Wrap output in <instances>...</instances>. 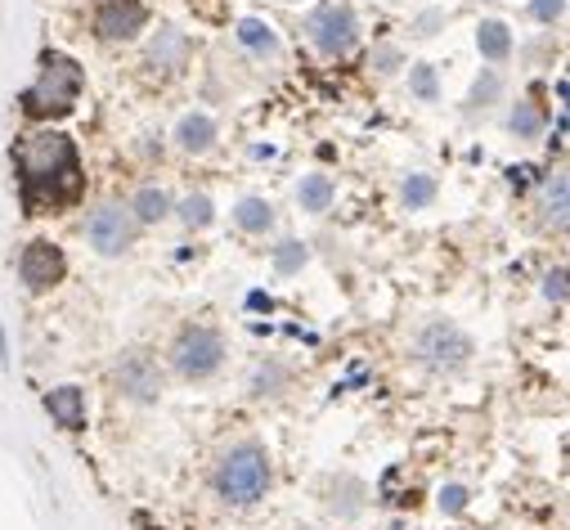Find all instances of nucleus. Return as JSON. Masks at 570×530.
Returning a JSON list of instances; mask_svg holds the SVG:
<instances>
[{
  "mask_svg": "<svg viewBox=\"0 0 570 530\" xmlns=\"http://www.w3.org/2000/svg\"><path fill=\"white\" fill-rule=\"evenodd\" d=\"M297 203H302L306 212H328V207H333V180H328V176H306V180L297 185Z\"/></svg>",
  "mask_w": 570,
  "mask_h": 530,
  "instance_id": "nucleus-15",
  "label": "nucleus"
},
{
  "mask_svg": "<svg viewBox=\"0 0 570 530\" xmlns=\"http://www.w3.org/2000/svg\"><path fill=\"white\" fill-rule=\"evenodd\" d=\"M185 59H189V41H185V32L163 28V32H158V41L149 46V63H154L158 72H176Z\"/></svg>",
  "mask_w": 570,
  "mask_h": 530,
  "instance_id": "nucleus-13",
  "label": "nucleus"
},
{
  "mask_svg": "<svg viewBox=\"0 0 570 530\" xmlns=\"http://www.w3.org/2000/svg\"><path fill=\"white\" fill-rule=\"evenodd\" d=\"M14 167H19V194L23 207L37 212H63L81 198V158L77 145L63 130H32L14 145Z\"/></svg>",
  "mask_w": 570,
  "mask_h": 530,
  "instance_id": "nucleus-1",
  "label": "nucleus"
},
{
  "mask_svg": "<svg viewBox=\"0 0 570 530\" xmlns=\"http://www.w3.org/2000/svg\"><path fill=\"white\" fill-rule=\"evenodd\" d=\"M265 490H269V459H265L261 445L243 441V445L220 454V463H216V494L225 503L243 508V503H256Z\"/></svg>",
  "mask_w": 570,
  "mask_h": 530,
  "instance_id": "nucleus-3",
  "label": "nucleus"
},
{
  "mask_svg": "<svg viewBox=\"0 0 570 530\" xmlns=\"http://www.w3.org/2000/svg\"><path fill=\"white\" fill-rule=\"evenodd\" d=\"M180 216H185L189 225H207V220H212V203H207L203 194H189V198L180 203Z\"/></svg>",
  "mask_w": 570,
  "mask_h": 530,
  "instance_id": "nucleus-21",
  "label": "nucleus"
},
{
  "mask_svg": "<svg viewBox=\"0 0 570 530\" xmlns=\"http://www.w3.org/2000/svg\"><path fill=\"white\" fill-rule=\"evenodd\" d=\"M548 216H552L557 225H566V176H557V180L548 185Z\"/></svg>",
  "mask_w": 570,
  "mask_h": 530,
  "instance_id": "nucleus-22",
  "label": "nucleus"
},
{
  "mask_svg": "<svg viewBox=\"0 0 570 530\" xmlns=\"http://www.w3.org/2000/svg\"><path fill=\"white\" fill-rule=\"evenodd\" d=\"M81 86H86L81 63L68 59V55H59V50H46L41 55V77L23 95V112L28 117H63V112L77 108Z\"/></svg>",
  "mask_w": 570,
  "mask_h": 530,
  "instance_id": "nucleus-2",
  "label": "nucleus"
},
{
  "mask_svg": "<svg viewBox=\"0 0 570 530\" xmlns=\"http://www.w3.org/2000/svg\"><path fill=\"white\" fill-rule=\"evenodd\" d=\"M167 212H171V198L163 189H139V198H135V216L139 220H163Z\"/></svg>",
  "mask_w": 570,
  "mask_h": 530,
  "instance_id": "nucleus-18",
  "label": "nucleus"
},
{
  "mask_svg": "<svg viewBox=\"0 0 570 530\" xmlns=\"http://www.w3.org/2000/svg\"><path fill=\"white\" fill-rule=\"evenodd\" d=\"M494 95H499V77L494 72H481L476 86H472V104H490Z\"/></svg>",
  "mask_w": 570,
  "mask_h": 530,
  "instance_id": "nucleus-24",
  "label": "nucleus"
},
{
  "mask_svg": "<svg viewBox=\"0 0 570 530\" xmlns=\"http://www.w3.org/2000/svg\"><path fill=\"white\" fill-rule=\"evenodd\" d=\"M112 377H117V391L135 405H149V401L163 395V369H158V360L149 351H126L117 360Z\"/></svg>",
  "mask_w": 570,
  "mask_h": 530,
  "instance_id": "nucleus-6",
  "label": "nucleus"
},
{
  "mask_svg": "<svg viewBox=\"0 0 570 530\" xmlns=\"http://www.w3.org/2000/svg\"><path fill=\"white\" fill-rule=\"evenodd\" d=\"M238 41H243L247 50H256V55H278V41H274V32H269L261 19H243V23H238Z\"/></svg>",
  "mask_w": 570,
  "mask_h": 530,
  "instance_id": "nucleus-17",
  "label": "nucleus"
},
{
  "mask_svg": "<svg viewBox=\"0 0 570 530\" xmlns=\"http://www.w3.org/2000/svg\"><path fill=\"white\" fill-rule=\"evenodd\" d=\"M176 145H180L185 154H207V149L216 145V121H212L207 112H189V117H180V126H176Z\"/></svg>",
  "mask_w": 570,
  "mask_h": 530,
  "instance_id": "nucleus-12",
  "label": "nucleus"
},
{
  "mask_svg": "<svg viewBox=\"0 0 570 530\" xmlns=\"http://www.w3.org/2000/svg\"><path fill=\"white\" fill-rule=\"evenodd\" d=\"M234 220H238L247 234H265L269 220H274V212H269V203H261V198H243V203L234 207Z\"/></svg>",
  "mask_w": 570,
  "mask_h": 530,
  "instance_id": "nucleus-16",
  "label": "nucleus"
},
{
  "mask_svg": "<svg viewBox=\"0 0 570 530\" xmlns=\"http://www.w3.org/2000/svg\"><path fill=\"white\" fill-rule=\"evenodd\" d=\"M417 355L426 364H436V369H459L472 355V337L463 328H454V324H426L417 333Z\"/></svg>",
  "mask_w": 570,
  "mask_h": 530,
  "instance_id": "nucleus-7",
  "label": "nucleus"
},
{
  "mask_svg": "<svg viewBox=\"0 0 570 530\" xmlns=\"http://www.w3.org/2000/svg\"><path fill=\"white\" fill-rule=\"evenodd\" d=\"M561 6H566V0H534V19L552 23V19H561Z\"/></svg>",
  "mask_w": 570,
  "mask_h": 530,
  "instance_id": "nucleus-26",
  "label": "nucleus"
},
{
  "mask_svg": "<svg viewBox=\"0 0 570 530\" xmlns=\"http://www.w3.org/2000/svg\"><path fill=\"white\" fill-rule=\"evenodd\" d=\"M441 508H450V512H459V508H463V490H459V485H450V490L441 494Z\"/></svg>",
  "mask_w": 570,
  "mask_h": 530,
  "instance_id": "nucleus-28",
  "label": "nucleus"
},
{
  "mask_svg": "<svg viewBox=\"0 0 570 530\" xmlns=\"http://www.w3.org/2000/svg\"><path fill=\"white\" fill-rule=\"evenodd\" d=\"M176 369L185 373V377H212L216 369H220V360H225V342H220V333L216 328H203V324H194V328H185L180 337H176Z\"/></svg>",
  "mask_w": 570,
  "mask_h": 530,
  "instance_id": "nucleus-5",
  "label": "nucleus"
},
{
  "mask_svg": "<svg viewBox=\"0 0 570 530\" xmlns=\"http://www.w3.org/2000/svg\"><path fill=\"white\" fill-rule=\"evenodd\" d=\"M145 23H149V10L139 6V0H108V6L95 14V32L104 41H130Z\"/></svg>",
  "mask_w": 570,
  "mask_h": 530,
  "instance_id": "nucleus-10",
  "label": "nucleus"
},
{
  "mask_svg": "<svg viewBox=\"0 0 570 530\" xmlns=\"http://www.w3.org/2000/svg\"><path fill=\"white\" fill-rule=\"evenodd\" d=\"M306 32H311V41L324 50V55H346L351 46H355V37H360V23H355V10L346 6V0H324V6L306 19Z\"/></svg>",
  "mask_w": 570,
  "mask_h": 530,
  "instance_id": "nucleus-4",
  "label": "nucleus"
},
{
  "mask_svg": "<svg viewBox=\"0 0 570 530\" xmlns=\"http://www.w3.org/2000/svg\"><path fill=\"white\" fill-rule=\"evenodd\" d=\"M63 271H68V261H63V252H59L50 238H32V243L23 247V256H19V275H23V284H28L32 293L55 288V284L63 279Z\"/></svg>",
  "mask_w": 570,
  "mask_h": 530,
  "instance_id": "nucleus-8",
  "label": "nucleus"
},
{
  "mask_svg": "<svg viewBox=\"0 0 570 530\" xmlns=\"http://www.w3.org/2000/svg\"><path fill=\"white\" fill-rule=\"evenodd\" d=\"M86 238L95 243L99 256L126 252V243H130V216H126V207H117V203L99 207V212L86 220Z\"/></svg>",
  "mask_w": 570,
  "mask_h": 530,
  "instance_id": "nucleus-9",
  "label": "nucleus"
},
{
  "mask_svg": "<svg viewBox=\"0 0 570 530\" xmlns=\"http://www.w3.org/2000/svg\"><path fill=\"white\" fill-rule=\"evenodd\" d=\"M302 261H306V247L302 243H283L278 247V271H297Z\"/></svg>",
  "mask_w": 570,
  "mask_h": 530,
  "instance_id": "nucleus-25",
  "label": "nucleus"
},
{
  "mask_svg": "<svg viewBox=\"0 0 570 530\" xmlns=\"http://www.w3.org/2000/svg\"><path fill=\"white\" fill-rule=\"evenodd\" d=\"M512 130L521 140H534L539 136V108L534 104H517V112H512Z\"/></svg>",
  "mask_w": 570,
  "mask_h": 530,
  "instance_id": "nucleus-20",
  "label": "nucleus"
},
{
  "mask_svg": "<svg viewBox=\"0 0 570 530\" xmlns=\"http://www.w3.org/2000/svg\"><path fill=\"white\" fill-rule=\"evenodd\" d=\"M46 410L59 428L77 432V428H86V391L81 386H55V391H46Z\"/></svg>",
  "mask_w": 570,
  "mask_h": 530,
  "instance_id": "nucleus-11",
  "label": "nucleus"
},
{
  "mask_svg": "<svg viewBox=\"0 0 570 530\" xmlns=\"http://www.w3.org/2000/svg\"><path fill=\"white\" fill-rule=\"evenodd\" d=\"M476 46H481V55L490 59V63H499V59H508V50H512V37H508V28L503 23H481L476 28Z\"/></svg>",
  "mask_w": 570,
  "mask_h": 530,
  "instance_id": "nucleus-14",
  "label": "nucleus"
},
{
  "mask_svg": "<svg viewBox=\"0 0 570 530\" xmlns=\"http://www.w3.org/2000/svg\"><path fill=\"white\" fill-rule=\"evenodd\" d=\"M400 198H404V207H426V203L436 198V180L432 176H409L404 189H400Z\"/></svg>",
  "mask_w": 570,
  "mask_h": 530,
  "instance_id": "nucleus-19",
  "label": "nucleus"
},
{
  "mask_svg": "<svg viewBox=\"0 0 570 530\" xmlns=\"http://www.w3.org/2000/svg\"><path fill=\"white\" fill-rule=\"evenodd\" d=\"M409 81H413V90H417L422 99H436V72L426 68V63H422V68H413V77H409Z\"/></svg>",
  "mask_w": 570,
  "mask_h": 530,
  "instance_id": "nucleus-23",
  "label": "nucleus"
},
{
  "mask_svg": "<svg viewBox=\"0 0 570 530\" xmlns=\"http://www.w3.org/2000/svg\"><path fill=\"white\" fill-rule=\"evenodd\" d=\"M543 293H548L552 302H566V271H552L548 284H543Z\"/></svg>",
  "mask_w": 570,
  "mask_h": 530,
  "instance_id": "nucleus-27",
  "label": "nucleus"
}]
</instances>
